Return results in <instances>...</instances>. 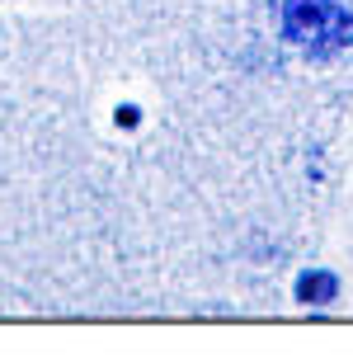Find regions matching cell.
<instances>
[{"label":"cell","mask_w":353,"mask_h":358,"mask_svg":"<svg viewBox=\"0 0 353 358\" xmlns=\"http://www.w3.org/2000/svg\"><path fill=\"white\" fill-rule=\"evenodd\" d=\"M287 43L311 57H335L353 38V10L344 0H273Z\"/></svg>","instance_id":"obj_1"}]
</instances>
